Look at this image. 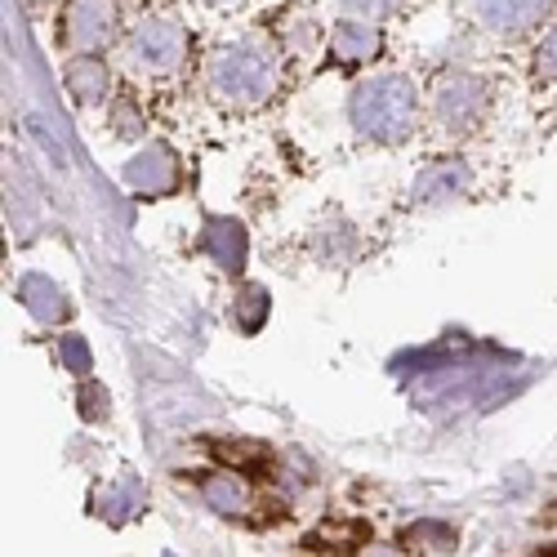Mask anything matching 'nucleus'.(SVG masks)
Listing matches in <instances>:
<instances>
[{
    "label": "nucleus",
    "instance_id": "1",
    "mask_svg": "<svg viewBox=\"0 0 557 557\" xmlns=\"http://www.w3.org/2000/svg\"><path fill=\"white\" fill-rule=\"evenodd\" d=\"M352 121L366 138H380V144H393L401 138L414 121V89L406 76H380L361 85L352 95Z\"/></svg>",
    "mask_w": 557,
    "mask_h": 557
},
{
    "label": "nucleus",
    "instance_id": "2",
    "mask_svg": "<svg viewBox=\"0 0 557 557\" xmlns=\"http://www.w3.org/2000/svg\"><path fill=\"white\" fill-rule=\"evenodd\" d=\"M210 81L227 99L259 103V99H268V89H272V59L263 50H250V45H242V50H223L210 63Z\"/></svg>",
    "mask_w": 557,
    "mask_h": 557
},
{
    "label": "nucleus",
    "instance_id": "3",
    "mask_svg": "<svg viewBox=\"0 0 557 557\" xmlns=\"http://www.w3.org/2000/svg\"><path fill=\"white\" fill-rule=\"evenodd\" d=\"M129 54L138 67H152V72H165L178 63L183 54V27L165 23V18H148V23H138L134 40H129Z\"/></svg>",
    "mask_w": 557,
    "mask_h": 557
},
{
    "label": "nucleus",
    "instance_id": "4",
    "mask_svg": "<svg viewBox=\"0 0 557 557\" xmlns=\"http://www.w3.org/2000/svg\"><path fill=\"white\" fill-rule=\"evenodd\" d=\"M116 0H72L67 5V45L72 50H99L112 36Z\"/></svg>",
    "mask_w": 557,
    "mask_h": 557
},
{
    "label": "nucleus",
    "instance_id": "5",
    "mask_svg": "<svg viewBox=\"0 0 557 557\" xmlns=\"http://www.w3.org/2000/svg\"><path fill=\"white\" fill-rule=\"evenodd\" d=\"M482 103H486L482 81H473V76H446V81L437 85V95H433V108H437V116H442L450 129L473 125V121L482 116Z\"/></svg>",
    "mask_w": 557,
    "mask_h": 557
},
{
    "label": "nucleus",
    "instance_id": "6",
    "mask_svg": "<svg viewBox=\"0 0 557 557\" xmlns=\"http://www.w3.org/2000/svg\"><path fill=\"white\" fill-rule=\"evenodd\" d=\"M174 174H178V165H174L170 148H148V152L129 157V165H125V183L134 193H165Z\"/></svg>",
    "mask_w": 557,
    "mask_h": 557
},
{
    "label": "nucleus",
    "instance_id": "7",
    "mask_svg": "<svg viewBox=\"0 0 557 557\" xmlns=\"http://www.w3.org/2000/svg\"><path fill=\"white\" fill-rule=\"evenodd\" d=\"M370 544V527L357 518L344 522H321L304 535V553H361Z\"/></svg>",
    "mask_w": 557,
    "mask_h": 557
},
{
    "label": "nucleus",
    "instance_id": "8",
    "mask_svg": "<svg viewBox=\"0 0 557 557\" xmlns=\"http://www.w3.org/2000/svg\"><path fill=\"white\" fill-rule=\"evenodd\" d=\"M553 0H478V14L495 32H522L548 14Z\"/></svg>",
    "mask_w": 557,
    "mask_h": 557
},
{
    "label": "nucleus",
    "instance_id": "9",
    "mask_svg": "<svg viewBox=\"0 0 557 557\" xmlns=\"http://www.w3.org/2000/svg\"><path fill=\"white\" fill-rule=\"evenodd\" d=\"M206 250H210L227 272H237V268L246 263V227L232 223V219H210V223H206Z\"/></svg>",
    "mask_w": 557,
    "mask_h": 557
},
{
    "label": "nucleus",
    "instance_id": "10",
    "mask_svg": "<svg viewBox=\"0 0 557 557\" xmlns=\"http://www.w3.org/2000/svg\"><path fill=\"white\" fill-rule=\"evenodd\" d=\"M469 188V165L463 161H437L420 174V183H414V193H420V201H442V197H455Z\"/></svg>",
    "mask_w": 557,
    "mask_h": 557
},
{
    "label": "nucleus",
    "instance_id": "11",
    "mask_svg": "<svg viewBox=\"0 0 557 557\" xmlns=\"http://www.w3.org/2000/svg\"><path fill=\"white\" fill-rule=\"evenodd\" d=\"M210 455L223 469H242L250 478H268V469H272V455L259 442H210Z\"/></svg>",
    "mask_w": 557,
    "mask_h": 557
},
{
    "label": "nucleus",
    "instance_id": "12",
    "mask_svg": "<svg viewBox=\"0 0 557 557\" xmlns=\"http://www.w3.org/2000/svg\"><path fill=\"white\" fill-rule=\"evenodd\" d=\"M331 50H335L339 63H361V59H370L380 50V36L366 23H339L335 36H331Z\"/></svg>",
    "mask_w": 557,
    "mask_h": 557
},
{
    "label": "nucleus",
    "instance_id": "13",
    "mask_svg": "<svg viewBox=\"0 0 557 557\" xmlns=\"http://www.w3.org/2000/svg\"><path fill=\"white\" fill-rule=\"evenodd\" d=\"M397 544H401V553H455V531L433 522V518H424V522L406 527Z\"/></svg>",
    "mask_w": 557,
    "mask_h": 557
},
{
    "label": "nucleus",
    "instance_id": "14",
    "mask_svg": "<svg viewBox=\"0 0 557 557\" xmlns=\"http://www.w3.org/2000/svg\"><path fill=\"white\" fill-rule=\"evenodd\" d=\"M103 85H108V67L99 59H76L67 67V89H72V99H81V103H95L103 95Z\"/></svg>",
    "mask_w": 557,
    "mask_h": 557
},
{
    "label": "nucleus",
    "instance_id": "15",
    "mask_svg": "<svg viewBox=\"0 0 557 557\" xmlns=\"http://www.w3.org/2000/svg\"><path fill=\"white\" fill-rule=\"evenodd\" d=\"M23 304H27L40 321H59V317H67V304H63L59 286H54V282H45V276H27V282H23Z\"/></svg>",
    "mask_w": 557,
    "mask_h": 557
},
{
    "label": "nucleus",
    "instance_id": "16",
    "mask_svg": "<svg viewBox=\"0 0 557 557\" xmlns=\"http://www.w3.org/2000/svg\"><path fill=\"white\" fill-rule=\"evenodd\" d=\"M201 495H206V504L214 508V513H227V518L246 508V491H242L237 478H206L201 482Z\"/></svg>",
    "mask_w": 557,
    "mask_h": 557
},
{
    "label": "nucleus",
    "instance_id": "17",
    "mask_svg": "<svg viewBox=\"0 0 557 557\" xmlns=\"http://www.w3.org/2000/svg\"><path fill=\"white\" fill-rule=\"evenodd\" d=\"M263 321H268V295H263L259 286H246V290L237 295V326H242L246 335H255Z\"/></svg>",
    "mask_w": 557,
    "mask_h": 557
},
{
    "label": "nucleus",
    "instance_id": "18",
    "mask_svg": "<svg viewBox=\"0 0 557 557\" xmlns=\"http://www.w3.org/2000/svg\"><path fill=\"white\" fill-rule=\"evenodd\" d=\"M134 504H138V482L125 478V482H116V491H112V499H108V518H112V522H125Z\"/></svg>",
    "mask_w": 557,
    "mask_h": 557
},
{
    "label": "nucleus",
    "instance_id": "19",
    "mask_svg": "<svg viewBox=\"0 0 557 557\" xmlns=\"http://www.w3.org/2000/svg\"><path fill=\"white\" fill-rule=\"evenodd\" d=\"M81 414H85V420H95V424L108 414V393L99 384H85L81 388Z\"/></svg>",
    "mask_w": 557,
    "mask_h": 557
},
{
    "label": "nucleus",
    "instance_id": "20",
    "mask_svg": "<svg viewBox=\"0 0 557 557\" xmlns=\"http://www.w3.org/2000/svg\"><path fill=\"white\" fill-rule=\"evenodd\" d=\"M535 67H540V76H548V81H557V27L544 36V45H540V54H535Z\"/></svg>",
    "mask_w": 557,
    "mask_h": 557
},
{
    "label": "nucleus",
    "instance_id": "21",
    "mask_svg": "<svg viewBox=\"0 0 557 557\" xmlns=\"http://www.w3.org/2000/svg\"><path fill=\"white\" fill-rule=\"evenodd\" d=\"M63 361L76 370V375H85V370H89V348H85L76 335H67V339H63Z\"/></svg>",
    "mask_w": 557,
    "mask_h": 557
},
{
    "label": "nucleus",
    "instance_id": "22",
    "mask_svg": "<svg viewBox=\"0 0 557 557\" xmlns=\"http://www.w3.org/2000/svg\"><path fill=\"white\" fill-rule=\"evenodd\" d=\"M344 5H352V10H361V14H388V10L401 5V0H344Z\"/></svg>",
    "mask_w": 557,
    "mask_h": 557
}]
</instances>
